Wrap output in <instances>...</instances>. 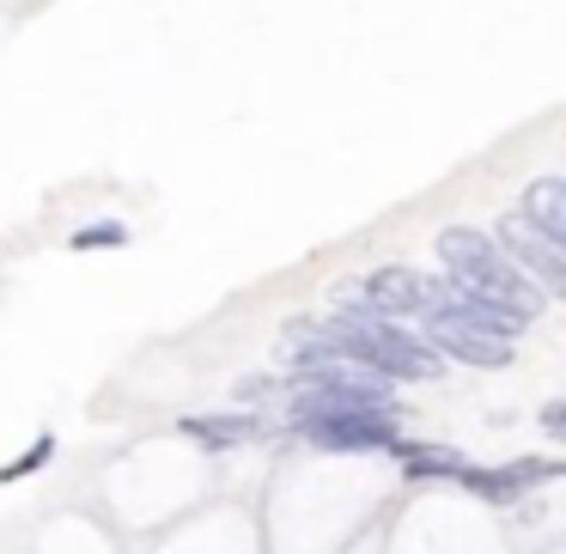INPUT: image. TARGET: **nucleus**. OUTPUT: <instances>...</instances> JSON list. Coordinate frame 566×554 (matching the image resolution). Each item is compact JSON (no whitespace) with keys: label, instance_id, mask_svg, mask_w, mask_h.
Returning a JSON list of instances; mask_svg holds the SVG:
<instances>
[{"label":"nucleus","instance_id":"obj_12","mask_svg":"<svg viewBox=\"0 0 566 554\" xmlns=\"http://www.w3.org/2000/svg\"><path fill=\"white\" fill-rule=\"evenodd\" d=\"M43 457H50V439H43V445H38V451H25V457H19V463H13V469H7V475H25V469H38V463H43Z\"/></svg>","mask_w":566,"mask_h":554},{"label":"nucleus","instance_id":"obj_3","mask_svg":"<svg viewBox=\"0 0 566 554\" xmlns=\"http://www.w3.org/2000/svg\"><path fill=\"white\" fill-rule=\"evenodd\" d=\"M305 445L317 451H396V420L390 408H347V415H317V420H298Z\"/></svg>","mask_w":566,"mask_h":554},{"label":"nucleus","instance_id":"obj_4","mask_svg":"<svg viewBox=\"0 0 566 554\" xmlns=\"http://www.w3.org/2000/svg\"><path fill=\"white\" fill-rule=\"evenodd\" d=\"M493 244H500L505 257H512L517 269H524L530 281L542 286V293H560V286H566V250H560V238H548V232H536L530 220L505 213V220H500V238H493Z\"/></svg>","mask_w":566,"mask_h":554},{"label":"nucleus","instance_id":"obj_1","mask_svg":"<svg viewBox=\"0 0 566 554\" xmlns=\"http://www.w3.org/2000/svg\"><path fill=\"white\" fill-rule=\"evenodd\" d=\"M323 335H329L335 354L359 359V366L378 372L384 384H415V378L427 384V378L444 372V359L432 354L420 335H408L396 317H378V311H366V305H342L329 323H323Z\"/></svg>","mask_w":566,"mask_h":554},{"label":"nucleus","instance_id":"obj_9","mask_svg":"<svg viewBox=\"0 0 566 554\" xmlns=\"http://www.w3.org/2000/svg\"><path fill=\"white\" fill-rule=\"evenodd\" d=\"M517 220H530L536 232L566 244V177H536L524 189V201H517Z\"/></svg>","mask_w":566,"mask_h":554},{"label":"nucleus","instance_id":"obj_8","mask_svg":"<svg viewBox=\"0 0 566 554\" xmlns=\"http://www.w3.org/2000/svg\"><path fill=\"white\" fill-rule=\"evenodd\" d=\"M457 475H463L475 493H488V500H517V493H530L536 481H548L554 463L530 457V463H505V469H457Z\"/></svg>","mask_w":566,"mask_h":554},{"label":"nucleus","instance_id":"obj_6","mask_svg":"<svg viewBox=\"0 0 566 554\" xmlns=\"http://www.w3.org/2000/svg\"><path fill=\"white\" fill-rule=\"evenodd\" d=\"M342 305H366L378 311V317H420V305H427V274L420 269H402V262H390V269H371L359 286H347Z\"/></svg>","mask_w":566,"mask_h":554},{"label":"nucleus","instance_id":"obj_7","mask_svg":"<svg viewBox=\"0 0 566 554\" xmlns=\"http://www.w3.org/2000/svg\"><path fill=\"white\" fill-rule=\"evenodd\" d=\"M184 432L196 445H208V451H238V445L269 439V420H256V415H189Z\"/></svg>","mask_w":566,"mask_h":554},{"label":"nucleus","instance_id":"obj_5","mask_svg":"<svg viewBox=\"0 0 566 554\" xmlns=\"http://www.w3.org/2000/svg\"><path fill=\"white\" fill-rule=\"evenodd\" d=\"M427 323V347L439 359H463V366H512V335H493L481 323H463V317H420Z\"/></svg>","mask_w":566,"mask_h":554},{"label":"nucleus","instance_id":"obj_11","mask_svg":"<svg viewBox=\"0 0 566 554\" xmlns=\"http://www.w3.org/2000/svg\"><path fill=\"white\" fill-rule=\"evenodd\" d=\"M98 244H123V226L104 220V226H86V232H74V250H98Z\"/></svg>","mask_w":566,"mask_h":554},{"label":"nucleus","instance_id":"obj_10","mask_svg":"<svg viewBox=\"0 0 566 554\" xmlns=\"http://www.w3.org/2000/svg\"><path fill=\"white\" fill-rule=\"evenodd\" d=\"M396 451L408 457V469H415V475H457V457H444V451H408V445H396Z\"/></svg>","mask_w":566,"mask_h":554},{"label":"nucleus","instance_id":"obj_2","mask_svg":"<svg viewBox=\"0 0 566 554\" xmlns=\"http://www.w3.org/2000/svg\"><path fill=\"white\" fill-rule=\"evenodd\" d=\"M439 262H444V274H451L457 286H475V293L500 299V305L517 311L524 323L548 311V293H542L488 232H475V226H444L439 232Z\"/></svg>","mask_w":566,"mask_h":554}]
</instances>
